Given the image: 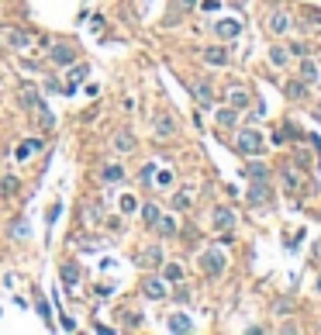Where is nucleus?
Returning a JSON list of instances; mask_svg holds the SVG:
<instances>
[{"label": "nucleus", "instance_id": "72a5a7b5", "mask_svg": "<svg viewBox=\"0 0 321 335\" xmlns=\"http://www.w3.org/2000/svg\"><path fill=\"white\" fill-rule=\"evenodd\" d=\"M152 177H155V166L145 162V166H142V180H152Z\"/></svg>", "mask_w": 321, "mask_h": 335}, {"label": "nucleus", "instance_id": "4468645a", "mask_svg": "<svg viewBox=\"0 0 321 335\" xmlns=\"http://www.w3.org/2000/svg\"><path fill=\"white\" fill-rule=\"evenodd\" d=\"M38 149H42V142H38V138H24V142L18 145V152H14V156H18V159H28V156H35Z\"/></svg>", "mask_w": 321, "mask_h": 335}, {"label": "nucleus", "instance_id": "393cba45", "mask_svg": "<svg viewBox=\"0 0 321 335\" xmlns=\"http://www.w3.org/2000/svg\"><path fill=\"white\" fill-rule=\"evenodd\" d=\"M246 104H249L246 90H231V107H235V111H238V107H246Z\"/></svg>", "mask_w": 321, "mask_h": 335}, {"label": "nucleus", "instance_id": "9b49d317", "mask_svg": "<svg viewBox=\"0 0 321 335\" xmlns=\"http://www.w3.org/2000/svg\"><path fill=\"white\" fill-rule=\"evenodd\" d=\"M73 59H76L73 45H56V49H52V62H59V66H69Z\"/></svg>", "mask_w": 321, "mask_h": 335}, {"label": "nucleus", "instance_id": "6e6552de", "mask_svg": "<svg viewBox=\"0 0 321 335\" xmlns=\"http://www.w3.org/2000/svg\"><path fill=\"white\" fill-rule=\"evenodd\" d=\"M214 31H218V38H235V35L242 31V24L225 18V21H218V24H214Z\"/></svg>", "mask_w": 321, "mask_h": 335}, {"label": "nucleus", "instance_id": "dca6fc26", "mask_svg": "<svg viewBox=\"0 0 321 335\" xmlns=\"http://www.w3.org/2000/svg\"><path fill=\"white\" fill-rule=\"evenodd\" d=\"M214 225H218V228H231V225H235V215H231L228 207H218V211H214Z\"/></svg>", "mask_w": 321, "mask_h": 335}, {"label": "nucleus", "instance_id": "2f4dec72", "mask_svg": "<svg viewBox=\"0 0 321 335\" xmlns=\"http://www.w3.org/2000/svg\"><path fill=\"white\" fill-rule=\"evenodd\" d=\"M284 177H287V190H297V173H294V170H287Z\"/></svg>", "mask_w": 321, "mask_h": 335}, {"label": "nucleus", "instance_id": "a211bd4d", "mask_svg": "<svg viewBox=\"0 0 321 335\" xmlns=\"http://www.w3.org/2000/svg\"><path fill=\"white\" fill-rule=\"evenodd\" d=\"M214 118H218L221 128H231V124H235V107H218V114H214Z\"/></svg>", "mask_w": 321, "mask_h": 335}, {"label": "nucleus", "instance_id": "f3484780", "mask_svg": "<svg viewBox=\"0 0 321 335\" xmlns=\"http://www.w3.org/2000/svg\"><path fill=\"white\" fill-rule=\"evenodd\" d=\"M249 177H252V180H266V177H269V166L259 162V159H252V162H249Z\"/></svg>", "mask_w": 321, "mask_h": 335}, {"label": "nucleus", "instance_id": "6ab92c4d", "mask_svg": "<svg viewBox=\"0 0 321 335\" xmlns=\"http://www.w3.org/2000/svg\"><path fill=\"white\" fill-rule=\"evenodd\" d=\"M62 280H66V287H73L79 280V266L76 263H62Z\"/></svg>", "mask_w": 321, "mask_h": 335}, {"label": "nucleus", "instance_id": "c9c22d12", "mask_svg": "<svg viewBox=\"0 0 321 335\" xmlns=\"http://www.w3.org/2000/svg\"><path fill=\"white\" fill-rule=\"evenodd\" d=\"M138 321H142V315H132V311H128V315H125V325H128V328H135V325H138Z\"/></svg>", "mask_w": 321, "mask_h": 335}, {"label": "nucleus", "instance_id": "e433bc0d", "mask_svg": "<svg viewBox=\"0 0 321 335\" xmlns=\"http://www.w3.org/2000/svg\"><path fill=\"white\" fill-rule=\"evenodd\" d=\"M4 190H7V194H14V190H18V183H14V177H4Z\"/></svg>", "mask_w": 321, "mask_h": 335}, {"label": "nucleus", "instance_id": "b1692460", "mask_svg": "<svg viewBox=\"0 0 321 335\" xmlns=\"http://www.w3.org/2000/svg\"><path fill=\"white\" fill-rule=\"evenodd\" d=\"M155 228H159L163 235H176V221H173V218H159V221H155Z\"/></svg>", "mask_w": 321, "mask_h": 335}, {"label": "nucleus", "instance_id": "0eeeda50", "mask_svg": "<svg viewBox=\"0 0 321 335\" xmlns=\"http://www.w3.org/2000/svg\"><path fill=\"white\" fill-rule=\"evenodd\" d=\"M87 73H90V66H79V62H76L73 69H69V83H66V94H76V87H79V83L87 79Z\"/></svg>", "mask_w": 321, "mask_h": 335}, {"label": "nucleus", "instance_id": "9d476101", "mask_svg": "<svg viewBox=\"0 0 321 335\" xmlns=\"http://www.w3.org/2000/svg\"><path fill=\"white\" fill-rule=\"evenodd\" d=\"M142 290H145V297H152V301H159V297H166V283H163V280H155V276H149Z\"/></svg>", "mask_w": 321, "mask_h": 335}, {"label": "nucleus", "instance_id": "f704fd0d", "mask_svg": "<svg viewBox=\"0 0 321 335\" xmlns=\"http://www.w3.org/2000/svg\"><path fill=\"white\" fill-rule=\"evenodd\" d=\"M166 276H170V280H180L183 270H180V266H166Z\"/></svg>", "mask_w": 321, "mask_h": 335}, {"label": "nucleus", "instance_id": "ddd939ff", "mask_svg": "<svg viewBox=\"0 0 321 335\" xmlns=\"http://www.w3.org/2000/svg\"><path fill=\"white\" fill-rule=\"evenodd\" d=\"M170 328H173V332H193V318L180 311V315L170 318Z\"/></svg>", "mask_w": 321, "mask_h": 335}, {"label": "nucleus", "instance_id": "1a4fd4ad", "mask_svg": "<svg viewBox=\"0 0 321 335\" xmlns=\"http://www.w3.org/2000/svg\"><path fill=\"white\" fill-rule=\"evenodd\" d=\"M204 62H208V66H225L228 52L221 49V45H211V49H204Z\"/></svg>", "mask_w": 321, "mask_h": 335}, {"label": "nucleus", "instance_id": "a878e982", "mask_svg": "<svg viewBox=\"0 0 321 335\" xmlns=\"http://www.w3.org/2000/svg\"><path fill=\"white\" fill-rule=\"evenodd\" d=\"M104 180H107V183H117V180H121V166H117V162H114V166H104Z\"/></svg>", "mask_w": 321, "mask_h": 335}, {"label": "nucleus", "instance_id": "412c9836", "mask_svg": "<svg viewBox=\"0 0 321 335\" xmlns=\"http://www.w3.org/2000/svg\"><path fill=\"white\" fill-rule=\"evenodd\" d=\"M155 135H159V138L173 135V118H170V114H166V118H159V121H155Z\"/></svg>", "mask_w": 321, "mask_h": 335}, {"label": "nucleus", "instance_id": "20e7f679", "mask_svg": "<svg viewBox=\"0 0 321 335\" xmlns=\"http://www.w3.org/2000/svg\"><path fill=\"white\" fill-rule=\"evenodd\" d=\"M200 270L208 276H221V270H225V256L218 253V249H208L204 256H200Z\"/></svg>", "mask_w": 321, "mask_h": 335}, {"label": "nucleus", "instance_id": "473e14b6", "mask_svg": "<svg viewBox=\"0 0 321 335\" xmlns=\"http://www.w3.org/2000/svg\"><path fill=\"white\" fill-rule=\"evenodd\" d=\"M11 232H14V238H24V232H28V225H24V221H14V228H11Z\"/></svg>", "mask_w": 321, "mask_h": 335}, {"label": "nucleus", "instance_id": "c85d7f7f", "mask_svg": "<svg viewBox=\"0 0 321 335\" xmlns=\"http://www.w3.org/2000/svg\"><path fill=\"white\" fill-rule=\"evenodd\" d=\"M304 94V79L301 83H287V97H301Z\"/></svg>", "mask_w": 321, "mask_h": 335}, {"label": "nucleus", "instance_id": "f8f14e48", "mask_svg": "<svg viewBox=\"0 0 321 335\" xmlns=\"http://www.w3.org/2000/svg\"><path fill=\"white\" fill-rule=\"evenodd\" d=\"M138 263L149 266V270H152V266H159V263H163V249H159V245H149V249L138 256Z\"/></svg>", "mask_w": 321, "mask_h": 335}, {"label": "nucleus", "instance_id": "2eb2a0df", "mask_svg": "<svg viewBox=\"0 0 321 335\" xmlns=\"http://www.w3.org/2000/svg\"><path fill=\"white\" fill-rule=\"evenodd\" d=\"M297 73H301L304 83H314V79H318V66H314V62L304 56V59H301V69H297Z\"/></svg>", "mask_w": 321, "mask_h": 335}, {"label": "nucleus", "instance_id": "4c0bfd02", "mask_svg": "<svg viewBox=\"0 0 321 335\" xmlns=\"http://www.w3.org/2000/svg\"><path fill=\"white\" fill-rule=\"evenodd\" d=\"M180 4H183V7H193V4H197V0H180Z\"/></svg>", "mask_w": 321, "mask_h": 335}, {"label": "nucleus", "instance_id": "cd10ccee", "mask_svg": "<svg viewBox=\"0 0 321 335\" xmlns=\"http://www.w3.org/2000/svg\"><path fill=\"white\" fill-rule=\"evenodd\" d=\"M152 183H159V187H170V183H173V173H170V170H159V177L152 180Z\"/></svg>", "mask_w": 321, "mask_h": 335}, {"label": "nucleus", "instance_id": "c756f323", "mask_svg": "<svg viewBox=\"0 0 321 335\" xmlns=\"http://www.w3.org/2000/svg\"><path fill=\"white\" fill-rule=\"evenodd\" d=\"M59 215H62V204H59V200H56V204H52V207H49V215H45V221H49V225H52V221H56Z\"/></svg>", "mask_w": 321, "mask_h": 335}, {"label": "nucleus", "instance_id": "aec40b11", "mask_svg": "<svg viewBox=\"0 0 321 335\" xmlns=\"http://www.w3.org/2000/svg\"><path fill=\"white\" fill-rule=\"evenodd\" d=\"M287 24H290L287 14H273V18H269V31H273V35H280V31H287Z\"/></svg>", "mask_w": 321, "mask_h": 335}, {"label": "nucleus", "instance_id": "423d86ee", "mask_svg": "<svg viewBox=\"0 0 321 335\" xmlns=\"http://www.w3.org/2000/svg\"><path fill=\"white\" fill-rule=\"evenodd\" d=\"M111 142H114V149H117V152H135V149H138L135 135H132V132H125V128H121V132H114Z\"/></svg>", "mask_w": 321, "mask_h": 335}, {"label": "nucleus", "instance_id": "4be33fe9", "mask_svg": "<svg viewBox=\"0 0 321 335\" xmlns=\"http://www.w3.org/2000/svg\"><path fill=\"white\" fill-rule=\"evenodd\" d=\"M142 218H145V225H155V221H159V204H145V207H142Z\"/></svg>", "mask_w": 321, "mask_h": 335}, {"label": "nucleus", "instance_id": "5701e85b", "mask_svg": "<svg viewBox=\"0 0 321 335\" xmlns=\"http://www.w3.org/2000/svg\"><path fill=\"white\" fill-rule=\"evenodd\" d=\"M287 56H290V52H287V49H280V45H273V49H269V62H273V66H284Z\"/></svg>", "mask_w": 321, "mask_h": 335}, {"label": "nucleus", "instance_id": "7c9ffc66", "mask_svg": "<svg viewBox=\"0 0 321 335\" xmlns=\"http://www.w3.org/2000/svg\"><path fill=\"white\" fill-rule=\"evenodd\" d=\"M121 211H125V215H132V211H138V207H135V197H121Z\"/></svg>", "mask_w": 321, "mask_h": 335}, {"label": "nucleus", "instance_id": "f03ea898", "mask_svg": "<svg viewBox=\"0 0 321 335\" xmlns=\"http://www.w3.org/2000/svg\"><path fill=\"white\" fill-rule=\"evenodd\" d=\"M235 145H238V152H246V156H256V152L263 149V135H259V132H252V128H246V132H238Z\"/></svg>", "mask_w": 321, "mask_h": 335}, {"label": "nucleus", "instance_id": "39448f33", "mask_svg": "<svg viewBox=\"0 0 321 335\" xmlns=\"http://www.w3.org/2000/svg\"><path fill=\"white\" fill-rule=\"evenodd\" d=\"M190 94L197 97L200 107H211V104H214V90H211L208 79H190Z\"/></svg>", "mask_w": 321, "mask_h": 335}, {"label": "nucleus", "instance_id": "7ed1b4c3", "mask_svg": "<svg viewBox=\"0 0 321 335\" xmlns=\"http://www.w3.org/2000/svg\"><path fill=\"white\" fill-rule=\"evenodd\" d=\"M0 38H4V45H11V49H28L31 45V35L28 31H21V28H0Z\"/></svg>", "mask_w": 321, "mask_h": 335}, {"label": "nucleus", "instance_id": "f257e3e1", "mask_svg": "<svg viewBox=\"0 0 321 335\" xmlns=\"http://www.w3.org/2000/svg\"><path fill=\"white\" fill-rule=\"evenodd\" d=\"M269 200H273L269 180H252V187H249V204H252V207H266Z\"/></svg>", "mask_w": 321, "mask_h": 335}, {"label": "nucleus", "instance_id": "bb28decb", "mask_svg": "<svg viewBox=\"0 0 321 335\" xmlns=\"http://www.w3.org/2000/svg\"><path fill=\"white\" fill-rule=\"evenodd\" d=\"M187 204H190V190H183V194L173 197V207H176V211H187Z\"/></svg>", "mask_w": 321, "mask_h": 335}]
</instances>
